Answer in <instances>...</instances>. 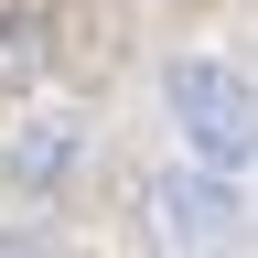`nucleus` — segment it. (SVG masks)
I'll return each instance as SVG.
<instances>
[{"label":"nucleus","instance_id":"nucleus-1","mask_svg":"<svg viewBox=\"0 0 258 258\" xmlns=\"http://www.w3.org/2000/svg\"><path fill=\"white\" fill-rule=\"evenodd\" d=\"M161 97H172V129H183V151L205 172H247L258 161V86L237 64H172Z\"/></svg>","mask_w":258,"mask_h":258},{"label":"nucleus","instance_id":"nucleus-3","mask_svg":"<svg viewBox=\"0 0 258 258\" xmlns=\"http://www.w3.org/2000/svg\"><path fill=\"white\" fill-rule=\"evenodd\" d=\"M0 258H54V247L43 237H0Z\"/></svg>","mask_w":258,"mask_h":258},{"label":"nucleus","instance_id":"nucleus-2","mask_svg":"<svg viewBox=\"0 0 258 258\" xmlns=\"http://www.w3.org/2000/svg\"><path fill=\"white\" fill-rule=\"evenodd\" d=\"M151 215H161V237H172V247H226V237H237V226H226L237 205H226V194H205V183H161Z\"/></svg>","mask_w":258,"mask_h":258}]
</instances>
